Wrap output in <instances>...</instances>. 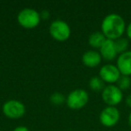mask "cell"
Instances as JSON below:
<instances>
[{
	"instance_id": "obj_5",
	"label": "cell",
	"mask_w": 131,
	"mask_h": 131,
	"mask_svg": "<svg viewBox=\"0 0 131 131\" xmlns=\"http://www.w3.org/2000/svg\"><path fill=\"white\" fill-rule=\"evenodd\" d=\"M49 33L57 40L64 41L70 36V27L66 22L62 20H56L51 23L49 26Z\"/></svg>"
},
{
	"instance_id": "obj_7",
	"label": "cell",
	"mask_w": 131,
	"mask_h": 131,
	"mask_svg": "<svg viewBox=\"0 0 131 131\" xmlns=\"http://www.w3.org/2000/svg\"><path fill=\"white\" fill-rule=\"evenodd\" d=\"M3 112L7 118H19L25 113V107L17 100H9L3 105Z\"/></svg>"
},
{
	"instance_id": "obj_19",
	"label": "cell",
	"mask_w": 131,
	"mask_h": 131,
	"mask_svg": "<svg viewBox=\"0 0 131 131\" xmlns=\"http://www.w3.org/2000/svg\"><path fill=\"white\" fill-rule=\"evenodd\" d=\"M126 104L131 109V93L127 95V98H126Z\"/></svg>"
},
{
	"instance_id": "obj_8",
	"label": "cell",
	"mask_w": 131,
	"mask_h": 131,
	"mask_svg": "<svg viewBox=\"0 0 131 131\" xmlns=\"http://www.w3.org/2000/svg\"><path fill=\"white\" fill-rule=\"evenodd\" d=\"M120 75H121V74L117 68V66L108 64V65H104L103 67L101 68L99 77L102 78V80L104 83L113 84L114 83L118 82Z\"/></svg>"
},
{
	"instance_id": "obj_18",
	"label": "cell",
	"mask_w": 131,
	"mask_h": 131,
	"mask_svg": "<svg viewBox=\"0 0 131 131\" xmlns=\"http://www.w3.org/2000/svg\"><path fill=\"white\" fill-rule=\"evenodd\" d=\"M14 131H30V130L28 129V127H24V126H19V127H15L14 129Z\"/></svg>"
},
{
	"instance_id": "obj_17",
	"label": "cell",
	"mask_w": 131,
	"mask_h": 131,
	"mask_svg": "<svg viewBox=\"0 0 131 131\" xmlns=\"http://www.w3.org/2000/svg\"><path fill=\"white\" fill-rule=\"evenodd\" d=\"M126 33H127V36L129 40H131V22L128 24V25L126 28Z\"/></svg>"
},
{
	"instance_id": "obj_10",
	"label": "cell",
	"mask_w": 131,
	"mask_h": 131,
	"mask_svg": "<svg viewBox=\"0 0 131 131\" xmlns=\"http://www.w3.org/2000/svg\"><path fill=\"white\" fill-rule=\"evenodd\" d=\"M100 54L102 58L106 60H113L117 58V50L115 48L114 40H106L102 46L100 48Z\"/></svg>"
},
{
	"instance_id": "obj_14",
	"label": "cell",
	"mask_w": 131,
	"mask_h": 131,
	"mask_svg": "<svg viewBox=\"0 0 131 131\" xmlns=\"http://www.w3.org/2000/svg\"><path fill=\"white\" fill-rule=\"evenodd\" d=\"M89 85L91 87L92 90L93 91H102V90L105 88V84H104V82L102 80L100 77H93L90 79L89 81Z\"/></svg>"
},
{
	"instance_id": "obj_3",
	"label": "cell",
	"mask_w": 131,
	"mask_h": 131,
	"mask_svg": "<svg viewBox=\"0 0 131 131\" xmlns=\"http://www.w3.org/2000/svg\"><path fill=\"white\" fill-rule=\"evenodd\" d=\"M102 98L108 106L116 107L123 100V93L117 85L109 84L102 90Z\"/></svg>"
},
{
	"instance_id": "obj_15",
	"label": "cell",
	"mask_w": 131,
	"mask_h": 131,
	"mask_svg": "<svg viewBox=\"0 0 131 131\" xmlns=\"http://www.w3.org/2000/svg\"><path fill=\"white\" fill-rule=\"evenodd\" d=\"M116 85L119 88L121 91H125L130 88L131 86V78L130 77L127 75H120V77L118 78V82L116 83Z\"/></svg>"
},
{
	"instance_id": "obj_13",
	"label": "cell",
	"mask_w": 131,
	"mask_h": 131,
	"mask_svg": "<svg viewBox=\"0 0 131 131\" xmlns=\"http://www.w3.org/2000/svg\"><path fill=\"white\" fill-rule=\"evenodd\" d=\"M114 43H115V48H116V50L118 54H122V53L126 52L127 51V49H128V45H129V42L128 40L126 38H118L117 40H114Z\"/></svg>"
},
{
	"instance_id": "obj_1",
	"label": "cell",
	"mask_w": 131,
	"mask_h": 131,
	"mask_svg": "<svg viewBox=\"0 0 131 131\" xmlns=\"http://www.w3.org/2000/svg\"><path fill=\"white\" fill-rule=\"evenodd\" d=\"M102 32L108 40H115L121 38L126 31V24L123 17L118 14L106 15L102 22Z\"/></svg>"
},
{
	"instance_id": "obj_21",
	"label": "cell",
	"mask_w": 131,
	"mask_h": 131,
	"mask_svg": "<svg viewBox=\"0 0 131 131\" xmlns=\"http://www.w3.org/2000/svg\"><path fill=\"white\" fill-rule=\"evenodd\" d=\"M127 122H128L129 127H131V111H130V113L128 114V118H127Z\"/></svg>"
},
{
	"instance_id": "obj_2",
	"label": "cell",
	"mask_w": 131,
	"mask_h": 131,
	"mask_svg": "<svg viewBox=\"0 0 131 131\" xmlns=\"http://www.w3.org/2000/svg\"><path fill=\"white\" fill-rule=\"evenodd\" d=\"M17 20L21 26L26 29L36 27L40 22V15L31 8H24L18 14Z\"/></svg>"
},
{
	"instance_id": "obj_9",
	"label": "cell",
	"mask_w": 131,
	"mask_h": 131,
	"mask_svg": "<svg viewBox=\"0 0 131 131\" xmlns=\"http://www.w3.org/2000/svg\"><path fill=\"white\" fill-rule=\"evenodd\" d=\"M116 66L122 75L131 77V50L118 55Z\"/></svg>"
},
{
	"instance_id": "obj_20",
	"label": "cell",
	"mask_w": 131,
	"mask_h": 131,
	"mask_svg": "<svg viewBox=\"0 0 131 131\" xmlns=\"http://www.w3.org/2000/svg\"><path fill=\"white\" fill-rule=\"evenodd\" d=\"M49 16V12H47V11H43V12H42V13H41V17H42V18L47 19Z\"/></svg>"
},
{
	"instance_id": "obj_4",
	"label": "cell",
	"mask_w": 131,
	"mask_h": 131,
	"mask_svg": "<svg viewBox=\"0 0 131 131\" xmlns=\"http://www.w3.org/2000/svg\"><path fill=\"white\" fill-rule=\"evenodd\" d=\"M89 101V95L85 90L77 89L69 93L67 97V104L72 110H79L86 105Z\"/></svg>"
},
{
	"instance_id": "obj_11",
	"label": "cell",
	"mask_w": 131,
	"mask_h": 131,
	"mask_svg": "<svg viewBox=\"0 0 131 131\" xmlns=\"http://www.w3.org/2000/svg\"><path fill=\"white\" fill-rule=\"evenodd\" d=\"M82 61L84 65H85L88 68H95L100 65L102 61V56L100 52H97L95 50H89L84 53L82 57Z\"/></svg>"
},
{
	"instance_id": "obj_16",
	"label": "cell",
	"mask_w": 131,
	"mask_h": 131,
	"mask_svg": "<svg viewBox=\"0 0 131 131\" xmlns=\"http://www.w3.org/2000/svg\"><path fill=\"white\" fill-rule=\"evenodd\" d=\"M50 102L54 104H61L65 102V97L63 96V94H61L60 93H55L51 95L50 97Z\"/></svg>"
},
{
	"instance_id": "obj_12",
	"label": "cell",
	"mask_w": 131,
	"mask_h": 131,
	"mask_svg": "<svg viewBox=\"0 0 131 131\" xmlns=\"http://www.w3.org/2000/svg\"><path fill=\"white\" fill-rule=\"evenodd\" d=\"M106 40L107 39H106V37L104 36L102 31H95V32L92 33L89 36L88 41H89L90 46H92L93 48L100 49Z\"/></svg>"
},
{
	"instance_id": "obj_6",
	"label": "cell",
	"mask_w": 131,
	"mask_h": 131,
	"mask_svg": "<svg viewBox=\"0 0 131 131\" xmlns=\"http://www.w3.org/2000/svg\"><path fill=\"white\" fill-rule=\"evenodd\" d=\"M100 122L107 127H114L118 124L120 118V112L118 108L107 106L100 113Z\"/></svg>"
}]
</instances>
